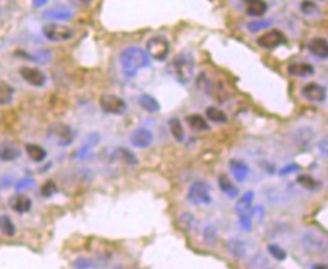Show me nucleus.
<instances>
[{"label":"nucleus","mask_w":328,"mask_h":269,"mask_svg":"<svg viewBox=\"0 0 328 269\" xmlns=\"http://www.w3.org/2000/svg\"><path fill=\"white\" fill-rule=\"evenodd\" d=\"M0 232H2L5 236L11 238L15 235L17 229H15V224L14 221L8 217V215H0Z\"/></svg>","instance_id":"30"},{"label":"nucleus","mask_w":328,"mask_h":269,"mask_svg":"<svg viewBox=\"0 0 328 269\" xmlns=\"http://www.w3.org/2000/svg\"><path fill=\"white\" fill-rule=\"evenodd\" d=\"M172 68H173V74H175L176 80L181 84H187L191 81V78L194 75V59L190 53L182 51L173 59Z\"/></svg>","instance_id":"3"},{"label":"nucleus","mask_w":328,"mask_h":269,"mask_svg":"<svg viewBox=\"0 0 328 269\" xmlns=\"http://www.w3.org/2000/svg\"><path fill=\"white\" fill-rule=\"evenodd\" d=\"M298 182H300L304 188H307V190H313V188L318 187V182L315 181L313 177H310V176H300V177H298Z\"/></svg>","instance_id":"39"},{"label":"nucleus","mask_w":328,"mask_h":269,"mask_svg":"<svg viewBox=\"0 0 328 269\" xmlns=\"http://www.w3.org/2000/svg\"><path fill=\"white\" fill-rule=\"evenodd\" d=\"M20 156V150L14 144H3L0 147V159L2 161H14Z\"/></svg>","instance_id":"29"},{"label":"nucleus","mask_w":328,"mask_h":269,"mask_svg":"<svg viewBox=\"0 0 328 269\" xmlns=\"http://www.w3.org/2000/svg\"><path fill=\"white\" fill-rule=\"evenodd\" d=\"M205 241H206V242L211 241V244H214V242L217 241V233H215V229H214L212 226H208V227L205 229Z\"/></svg>","instance_id":"42"},{"label":"nucleus","mask_w":328,"mask_h":269,"mask_svg":"<svg viewBox=\"0 0 328 269\" xmlns=\"http://www.w3.org/2000/svg\"><path fill=\"white\" fill-rule=\"evenodd\" d=\"M169 130H170L172 137H173L178 143H182V141H184V138H185V133H184L182 124H181L179 119L172 118V119L169 121Z\"/></svg>","instance_id":"28"},{"label":"nucleus","mask_w":328,"mask_h":269,"mask_svg":"<svg viewBox=\"0 0 328 269\" xmlns=\"http://www.w3.org/2000/svg\"><path fill=\"white\" fill-rule=\"evenodd\" d=\"M188 127L194 131H209V125L206 122V119L200 115H188L185 118Z\"/></svg>","instance_id":"25"},{"label":"nucleus","mask_w":328,"mask_h":269,"mask_svg":"<svg viewBox=\"0 0 328 269\" xmlns=\"http://www.w3.org/2000/svg\"><path fill=\"white\" fill-rule=\"evenodd\" d=\"M42 35L45 39L51 42H65V41H71L75 36V32L68 26L59 23H50L42 26Z\"/></svg>","instance_id":"6"},{"label":"nucleus","mask_w":328,"mask_h":269,"mask_svg":"<svg viewBox=\"0 0 328 269\" xmlns=\"http://www.w3.org/2000/svg\"><path fill=\"white\" fill-rule=\"evenodd\" d=\"M48 2V0H33V6H36V8H41V6H44L45 3Z\"/></svg>","instance_id":"45"},{"label":"nucleus","mask_w":328,"mask_h":269,"mask_svg":"<svg viewBox=\"0 0 328 269\" xmlns=\"http://www.w3.org/2000/svg\"><path fill=\"white\" fill-rule=\"evenodd\" d=\"M149 56L140 47H128L119 56V63L125 77H134L140 69L149 66Z\"/></svg>","instance_id":"1"},{"label":"nucleus","mask_w":328,"mask_h":269,"mask_svg":"<svg viewBox=\"0 0 328 269\" xmlns=\"http://www.w3.org/2000/svg\"><path fill=\"white\" fill-rule=\"evenodd\" d=\"M100 265L94 260V259H88V257H80L77 260L72 262V268H83V269H92V268H98Z\"/></svg>","instance_id":"33"},{"label":"nucleus","mask_w":328,"mask_h":269,"mask_svg":"<svg viewBox=\"0 0 328 269\" xmlns=\"http://www.w3.org/2000/svg\"><path fill=\"white\" fill-rule=\"evenodd\" d=\"M20 75L26 83H29L30 86H35V87H42L47 81L45 74L38 68L23 66V68H20Z\"/></svg>","instance_id":"12"},{"label":"nucleus","mask_w":328,"mask_h":269,"mask_svg":"<svg viewBox=\"0 0 328 269\" xmlns=\"http://www.w3.org/2000/svg\"><path fill=\"white\" fill-rule=\"evenodd\" d=\"M300 9L304 15H315L319 9L316 6L315 2H312V0H304V2H301L300 5Z\"/></svg>","instance_id":"37"},{"label":"nucleus","mask_w":328,"mask_h":269,"mask_svg":"<svg viewBox=\"0 0 328 269\" xmlns=\"http://www.w3.org/2000/svg\"><path fill=\"white\" fill-rule=\"evenodd\" d=\"M98 141H100V134L91 133V134L86 137L85 143L81 144L80 149L75 152V158H77V159H88V158H91L92 150H94V147L98 144Z\"/></svg>","instance_id":"15"},{"label":"nucleus","mask_w":328,"mask_h":269,"mask_svg":"<svg viewBox=\"0 0 328 269\" xmlns=\"http://www.w3.org/2000/svg\"><path fill=\"white\" fill-rule=\"evenodd\" d=\"M218 187H220V190L223 191V194H226L229 199H235V197H238V194H239L236 185L230 181V179H229L226 174H220V176H218Z\"/></svg>","instance_id":"21"},{"label":"nucleus","mask_w":328,"mask_h":269,"mask_svg":"<svg viewBox=\"0 0 328 269\" xmlns=\"http://www.w3.org/2000/svg\"><path fill=\"white\" fill-rule=\"evenodd\" d=\"M118 155H119V158L125 162V164H130V165H136L139 161H137V158H136V155L131 152V150H128V149H125V147H119L118 149Z\"/></svg>","instance_id":"34"},{"label":"nucleus","mask_w":328,"mask_h":269,"mask_svg":"<svg viewBox=\"0 0 328 269\" xmlns=\"http://www.w3.org/2000/svg\"><path fill=\"white\" fill-rule=\"evenodd\" d=\"M187 199L196 205V206H202V205H211L212 197H211V187L208 182L205 181H196L191 184V187L188 188L187 193Z\"/></svg>","instance_id":"5"},{"label":"nucleus","mask_w":328,"mask_h":269,"mask_svg":"<svg viewBox=\"0 0 328 269\" xmlns=\"http://www.w3.org/2000/svg\"><path fill=\"white\" fill-rule=\"evenodd\" d=\"M71 2L78 5V6H86V5H89L92 2V0H71Z\"/></svg>","instance_id":"44"},{"label":"nucleus","mask_w":328,"mask_h":269,"mask_svg":"<svg viewBox=\"0 0 328 269\" xmlns=\"http://www.w3.org/2000/svg\"><path fill=\"white\" fill-rule=\"evenodd\" d=\"M42 17L48 21H54V23H62V21H69L74 14L71 9L68 8H51L42 12Z\"/></svg>","instance_id":"17"},{"label":"nucleus","mask_w":328,"mask_h":269,"mask_svg":"<svg viewBox=\"0 0 328 269\" xmlns=\"http://www.w3.org/2000/svg\"><path fill=\"white\" fill-rule=\"evenodd\" d=\"M146 53L151 59L163 62V60L167 59V56L170 53V42L161 35H155V36L148 39Z\"/></svg>","instance_id":"4"},{"label":"nucleus","mask_w":328,"mask_h":269,"mask_svg":"<svg viewBox=\"0 0 328 269\" xmlns=\"http://www.w3.org/2000/svg\"><path fill=\"white\" fill-rule=\"evenodd\" d=\"M100 107L103 109V112L109 113V115H115V116H121L127 112L128 106L125 103L124 98L112 95V94H106L101 95L100 98Z\"/></svg>","instance_id":"8"},{"label":"nucleus","mask_w":328,"mask_h":269,"mask_svg":"<svg viewBox=\"0 0 328 269\" xmlns=\"http://www.w3.org/2000/svg\"><path fill=\"white\" fill-rule=\"evenodd\" d=\"M57 191H59V188H57L56 182H54V181H47V182L42 185V188H41V196L45 197V199H50V197H53Z\"/></svg>","instance_id":"35"},{"label":"nucleus","mask_w":328,"mask_h":269,"mask_svg":"<svg viewBox=\"0 0 328 269\" xmlns=\"http://www.w3.org/2000/svg\"><path fill=\"white\" fill-rule=\"evenodd\" d=\"M14 87L0 80V106H8L14 98Z\"/></svg>","instance_id":"27"},{"label":"nucleus","mask_w":328,"mask_h":269,"mask_svg":"<svg viewBox=\"0 0 328 269\" xmlns=\"http://www.w3.org/2000/svg\"><path fill=\"white\" fill-rule=\"evenodd\" d=\"M283 44H286V36L282 30H277V29L267 30L258 38V45L265 50H274Z\"/></svg>","instance_id":"9"},{"label":"nucleus","mask_w":328,"mask_h":269,"mask_svg":"<svg viewBox=\"0 0 328 269\" xmlns=\"http://www.w3.org/2000/svg\"><path fill=\"white\" fill-rule=\"evenodd\" d=\"M270 24H271V21H270V20L252 21V23H249V24H247V29H249L252 33H258V32H261V30H264V29L270 27Z\"/></svg>","instance_id":"38"},{"label":"nucleus","mask_w":328,"mask_h":269,"mask_svg":"<svg viewBox=\"0 0 328 269\" xmlns=\"http://www.w3.org/2000/svg\"><path fill=\"white\" fill-rule=\"evenodd\" d=\"M294 138H295V144L298 146H307L312 138H313V131L312 128L309 127H303V128H298L294 134Z\"/></svg>","instance_id":"26"},{"label":"nucleus","mask_w":328,"mask_h":269,"mask_svg":"<svg viewBox=\"0 0 328 269\" xmlns=\"http://www.w3.org/2000/svg\"><path fill=\"white\" fill-rule=\"evenodd\" d=\"M226 247H227V251H229L235 259L242 260V259L247 257V251H249V250H247V244H245L244 241H241V239H238V238L229 239L227 244H226Z\"/></svg>","instance_id":"19"},{"label":"nucleus","mask_w":328,"mask_h":269,"mask_svg":"<svg viewBox=\"0 0 328 269\" xmlns=\"http://www.w3.org/2000/svg\"><path fill=\"white\" fill-rule=\"evenodd\" d=\"M301 95L310 103H324L327 98V91L324 86L313 81V83H307L306 86H303Z\"/></svg>","instance_id":"10"},{"label":"nucleus","mask_w":328,"mask_h":269,"mask_svg":"<svg viewBox=\"0 0 328 269\" xmlns=\"http://www.w3.org/2000/svg\"><path fill=\"white\" fill-rule=\"evenodd\" d=\"M48 137H50L57 146L66 147V146H69V144L74 141L75 134H74V130H72L69 125L59 122V124H54V125L50 127V130H48Z\"/></svg>","instance_id":"7"},{"label":"nucleus","mask_w":328,"mask_h":269,"mask_svg":"<svg viewBox=\"0 0 328 269\" xmlns=\"http://www.w3.org/2000/svg\"><path fill=\"white\" fill-rule=\"evenodd\" d=\"M229 168L232 171V176L236 179L238 182H244L247 181V177L250 174V167L247 165V162L238 159V158H232L229 161Z\"/></svg>","instance_id":"13"},{"label":"nucleus","mask_w":328,"mask_h":269,"mask_svg":"<svg viewBox=\"0 0 328 269\" xmlns=\"http://www.w3.org/2000/svg\"><path fill=\"white\" fill-rule=\"evenodd\" d=\"M139 106L142 107V110H145V112H148V113H157V112H160V109H161L158 100L154 98V97L149 95V94H142V95L139 97Z\"/></svg>","instance_id":"22"},{"label":"nucleus","mask_w":328,"mask_h":269,"mask_svg":"<svg viewBox=\"0 0 328 269\" xmlns=\"http://www.w3.org/2000/svg\"><path fill=\"white\" fill-rule=\"evenodd\" d=\"M288 74L294 75V77L306 78V77H310L315 74V68L307 62H295V63H291L288 66Z\"/></svg>","instance_id":"20"},{"label":"nucleus","mask_w":328,"mask_h":269,"mask_svg":"<svg viewBox=\"0 0 328 269\" xmlns=\"http://www.w3.org/2000/svg\"><path fill=\"white\" fill-rule=\"evenodd\" d=\"M33 185H35V182L32 181V179L26 177V179H21V181L17 182L15 188H17V191H24V190H27V188H30Z\"/></svg>","instance_id":"41"},{"label":"nucleus","mask_w":328,"mask_h":269,"mask_svg":"<svg viewBox=\"0 0 328 269\" xmlns=\"http://www.w3.org/2000/svg\"><path fill=\"white\" fill-rule=\"evenodd\" d=\"M205 115H206V119H209V121H212L215 124H226L227 122L226 113L223 110L217 109V107H208Z\"/></svg>","instance_id":"31"},{"label":"nucleus","mask_w":328,"mask_h":269,"mask_svg":"<svg viewBox=\"0 0 328 269\" xmlns=\"http://www.w3.org/2000/svg\"><path fill=\"white\" fill-rule=\"evenodd\" d=\"M245 5V14L250 17H262L268 11V3L265 0H244Z\"/></svg>","instance_id":"18"},{"label":"nucleus","mask_w":328,"mask_h":269,"mask_svg":"<svg viewBox=\"0 0 328 269\" xmlns=\"http://www.w3.org/2000/svg\"><path fill=\"white\" fill-rule=\"evenodd\" d=\"M300 242L303 248L312 254H322L328 250V238L322 232L315 229L304 230L300 236Z\"/></svg>","instance_id":"2"},{"label":"nucleus","mask_w":328,"mask_h":269,"mask_svg":"<svg viewBox=\"0 0 328 269\" xmlns=\"http://www.w3.org/2000/svg\"><path fill=\"white\" fill-rule=\"evenodd\" d=\"M318 150H319L321 155L328 156V134L318 141Z\"/></svg>","instance_id":"40"},{"label":"nucleus","mask_w":328,"mask_h":269,"mask_svg":"<svg viewBox=\"0 0 328 269\" xmlns=\"http://www.w3.org/2000/svg\"><path fill=\"white\" fill-rule=\"evenodd\" d=\"M307 48L310 54L319 60H327L328 59V41L324 38H313L309 44Z\"/></svg>","instance_id":"14"},{"label":"nucleus","mask_w":328,"mask_h":269,"mask_svg":"<svg viewBox=\"0 0 328 269\" xmlns=\"http://www.w3.org/2000/svg\"><path fill=\"white\" fill-rule=\"evenodd\" d=\"M310 268H313V269H328V265H312Z\"/></svg>","instance_id":"46"},{"label":"nucleus","mask_w":328,"mask_h":269,"mask_svg":"<svg viewBox=\"0 0 328 269\" xmlns=\"http://www.w3.org/2000/svg\"><path fill=\"white\" fill-rule=\"evenodd\" d=\"M253 197H255V194H253L252 191L245 193V194H244V196L239 199V202L235 205V212H236L238 215H242V214H247V212H250V211H252Z\"/></svg>","instance_id":"24"},{"label":"nucleus","mask_w":328,"mask_h":269,"mask_svg":"<svg viewBox=\"0 0 328 269\" xmlns=\"http://www.w3.org/2000/svg\"><path fill=\"white\" fill-rule=\"evenodd\" d=\"M24 150H26V155L33 161V162H41L47 158V150L39 146V144H35V143H27L24 146Z\"/></svg>","instance_id":"23"},{"label":"nucleus","mask_w":328,"mask_h":269,"mask_svg":"<svg viewBox=\"0 0 328 269\" xmlns=\"http://www.w3.org/2000/svg\"><path fill=\"white\" fill-rule=\"evenodd\" d=\"M197 86H199L200 91H203L205 94H211V92H212V87H214L212 81H211L205 74H200V75H199V78H197Z\"/></svg>","instance_id":"36"},{"label":"nucleus","mask_w":328,"mask_h":269,"mask_svg":"<svg viewBox=\"0 0 328 269\" xmlns=\"http://www.w3.org/2000/svg\"><path fill=\"white\" fill-rule=\"evenodd\" d=\"M267 251H268V254L273 256L277 262H283V260L286 259V251H285L280 245H277V244H270V245L267 247Z\"/></svg>","instance_id":"32"},{"label":"nucleus","mask_w":328,"mask_h":269,"mask_svg":"<svg viewBox=\"0 0 328 269\" xmlns=\"http://www.w3.org/2000/svg\"><path fill=\"white\" fill-rule=\"evenodd\" d=\"M152 141H154V134L151 130L145 127L136 128L130 135V143L137 149H146L152 144Z\"/></svg>","instance_id":"11"},{"label":"nucleus","mask_w":328,"mask_h":269,"mask_svg":"<svg viewBox=\"0 0 328 269\" xmlns=\"http://www.w3.org/2000/svg\"><path fill=\"white\" fill-rule=\"evenodd\" d=\"M9 206L17 214H26L32 209V199L27 197L26 194L17 193L9 199Z\"/></svg>","instance_id":"16"},{"label":"nucleus","mask_w":328,"mask_h":269,"mask_svg":"<svg viewBox=\"0 0 328 269\" xmlns=\"http://www.w3.org/2000/svg\"><path fill=\"white\" fill-rule=\"evenodd\" d=\"M300 170V167L298 165H286L285 168H282L280 170V174H288V173H294V171H298Z\"/></svg>","instance_id":"43"}]
</instances>
